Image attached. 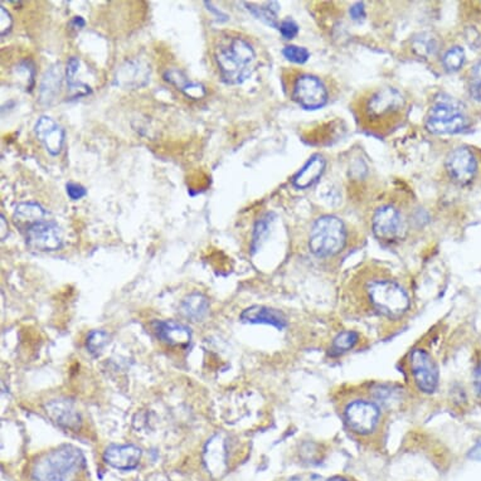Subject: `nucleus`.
I'll return each mask as SVG.
<instances>
[{
  "label": "nucleus",
  "mask_w": 481,
  "mask_h": 481,
  "mask_svg": "<svg viewBox=\"0 0 481 481\" xmlns=\"http://www.w3.org/2000/svg\"><path fill=\"white\" fill-rule=\"evenodd\" d=\"M354 111L362 130L384 136L404 120L407 102L396 88L382 87L362 95Z\"/></svg>",
  "instance_id": "1"
},
{
  "label": "nucleus",
  "mask_w": 481,
  "mask_h": 481,
  "mask_svg": "<svg viewBox=\"0 0 481 481\" xmlns=\"http://www.w3.org/2000/svg\"><path fill=\"white\" fill-rule=\"evenodd\" d=\"M363 294L374 312L389 320H399L411 309V299L396 280L384 275H374L365 280Z\"/></svg>",
  "instance_id": "2"
},
{
  "label": "nucleus",
  "mask_w": 481,
  "mask_h": 481,
  "mask_svg": "<svg viewBox=\"0 0 481 481\" xmlns=\"http://www.w3.org/2000/svg\"><path fill=\"white\" fill-rule=\"evenodd\" d=\"M255 51L249 42L240 37L231 39L218 49L216 62L222 81L228 85H240L252 73Z\"/></svg>",
  "instance_id": "3"
},
{
  "label": "nucleus",
  "mask_w": 481,
  "mask_h": 481,
  "mask_svg": "<svg viewBox=\"0 0 481 481\" xmlns=\"http://www.w3.org/2000/svg\"><path fill=\"white\" fill-rule=\"evenodd\" d=\"M84 463L82 452L72 445H62L48 451L34 461L32 467L33 481H67Z\"/></svg>",
  "instance_id": "4"
},
{
  "label": "nucleus",
  "mask_w": 481,
  "mask_h": 481,
  "mask_svg": "<svg viewBox=\"0 0 481 481\" xmlns=\"http://www.w3.org/2000/svg\"><path fill=\"white\" fill-rule=\"evenodd\" d=\"M347 242V228L342 219L323 216L315 221L309 236V249L319 258L335 256Z\"/></svg>",
  "instance_id": "5"
},
{
  "label": "nucleus",
  "mask_w": 481,
  "mask_h": 481,
  "mask_svg": "<svg viewBox=\"0 0 481 481\" xmlns=\"http://www.w3.org/2000/svg\"><path fill=\"white\" fill-rule=\"evenodd\" d=\"M427 130L432 134H456L466 127V117L461 105L452 97L439 99L426 119Z\"/></svg>",
  "instance_id": "6"
},
{
  "label": "nucleus",
  "mask_w": 481,
  "mask_h": 481,
  "mask_svg": "<svg viewBox=\"0 0 481 481\" xmlns=\"http://www.w3.org/2000/svg\"><path fill=\"white\" fill-rule=\"evenodd\" d=\"M343 417L352 432L359 436L371 435L380 425V404L363 398L353 399L344 407Z\"/></svg>",
  "instance_id": "7"
},
{
  "label": "nucleus",
  "mask_w": 481,
  "mask_h": 481,
  "mask_svg": "<svg viewBox=\"0 0 481 481\" xmlns=\"http://www.w3.org/2000/svg\"><path fill=\"white\" fill-rule=\"evenodd\" d=\"M410 369L416 387L422 393L432 395L439 387L440 373L434 358L427 350L416 348L410 353Z\"/></svg>",
  "instance_id": "8"
},
{
  "label": "nucleus",
  "mask_w": 481,
  "mask_h": 481,
  "mask_svg": "<svg viewBox=\"0 0 481 481\" xmlns=\"http://www.w3.org/2000/svg\"><path fill=\"white\" fill-rule=\"evenodd\" d=\"M291 96L301 108L317 110L325 106L329 95L320 78L309 73H300L294 81Z\"/></svg>",
  "instance_id": "9"
},
{
  "label": "nucleus",
  "mask_w": 481,
  "mask_h": 481,
  "mask_svg": "<svg viewBox=\"0 0 481 481\" xmlns=\"http://www.w3.org/2000/svg\"><path fill=\"white\" fill-rule=\"evenodd\" d=\"M27 246L33 251L52 252L62 249L61 228L52 221H40L25 230Z\"/></svg>",
  "instance_id": "10"
},
{
  "label": "nucleus",
  "mask_w": 481,
  "mask_h": 481,
  "mask_svg": "<svg viewBox=\"0 0 481 481\" xmlns=\"http://www.w3.org/2000/svg\"><path fill=\"white\" fill-rule=\"evenodd\" d=\"M373 232L377 238L386 242L399 240L404 233V218L392 206H383L375 210L372 221Z\"/></svg>",
  "instance_id": "11"
},
{
  "label": "nucleus",
  "mask_w": 481,
  "mask_h": 481,
  "mask_svg": "<svg viewBox=\"0 0 481 481\" xmlns=\"http://www.w3.org/2000/svg\"><path fill=\"white\" fill-rule=\"evenodd\" d=\"M445 166L450 178L461 186L471 183L478 171V163L473 151L465 147L452 150L446 158Z\"/></svg>",
  "instance_id": "12"
},
{
  "label": "nucleus",
  "mask_w": 481,
  "mask_h": 481,
  "mask_svg": "<svg viewBox=\"0 0 481 481\" xmlns=\"http://www.w3.org/2000/svg\"><path fill=\"white\" fill-rule=\"evenodd\" d=\"M45 410L49 419L66 431L77 432L82 426L81 413L70 399H52L45 406Z\"/></svg>",
  "instance_id": "13"
},
{
  "label": "nucleus",
  "mask_w": 481,
  "mask_h": 481,
  "mask_svg": "<svg viewBox=\"0 0 481 481\" xmlns=\"http://www.w3.org/2000/svg\"><path fill=\"white\" fill-rule=\"evenodd\" d=\"M34 132L52 156L61 154L64 143V130L52 117L40 116L34 125Z\"/></svg>",
  "instance_id": "14"
},
{
  "label": "nucleus",
  "mask_w": 481,
  "mask_h": 481,
  "mask_svg": "<svg viewBox=\"0 0 481 481\" xmlns=\"http://www.w3.org/2000/svg\"><path fill=\"white\" fill-rule=\"evenodd\" d=\"M141 458V450L135 445H110L103 452L106 464L121 471L136 469Z\"/></svg>",
  "instance_id": "15"
},
{
  "label": "nucleus",
  "mask_w": 481,
  "mask_h": 481,
  "mask_svg": "<svg viewBox=\"0 0 481 481\" xmlns=\"http://www.w3.org/2000/svg\"><path fill=\"white\" fill-rule=\"evenodd\" d=\"M153 326L158 339L171 347H186L192 341L190 329L175 320H158Z\"/></svg>",
  "instance_id": "16"
},
{
  "label": "nucleus",
  "mask_w": 481,
  "mask_h": 481,
  "mask_svg": "<svg viewBox=\"0 0 481 481\" xmlns=\"http://www.w3.org/2000/svg\"><path fill=\"white\" fill-rule=\"evenodd\" d=\"M150 77V69L138 60L126 61L120 66L115 76V84L125 88H140L147 85Z\"/></svg>",
  "instance_id": "17"
},
{
  "label": "nucleus",
  "mask_w": 481,
  "mask_h": 481,
  "mask_svg": "<svg viewBox=\"0 0 481 481\" xmlns=\"http://www.w3.org/2000/svg\"><path fill=\"white\" fill-rule=\"evenodd\" d=\"M240 319L242 323L275 326L279 330L287 326V319L282 311L261 305H254L245 309L241 312Z\"/></svg>",
  "instance_id": "18"
},
{
  "label": "nucleus",
  "mask_w": 481,
  "mask_h": 481,
  "mask_svg": "<svg viewBox=\"0 0 481 481\" xmlns=\"http://www.w3.org/2000/svg\"><path fill=\"white\" fill-rule=\"evenodd\" d=\"M325 159L321 156H312L310 160L305 164L303 169L296 174L293 183L299 189H306L314 186L325 171Z\"/></svg>",
  "instance_id": "19"
},
{
  "label": "nucleus",
  "mask_w": 481,
  "mask_h": 481,
  "mask_svg": "<svg viewBox=\"0 0 481 481\" xmlns=\"http://www.w3.org/2000/svg\"><path fill=\"white\" fill-rule=\"evenodd\" d=\"M180 309L186 318L193 321H201L210 311V301L202 293H192L184 297Z\"/></svg>",
  "instance_id": "20"
},
{
  "label": "nucleus",
  "mask_w": 481,
  "mask_h": 481,
  "mask_svg": "<svg viewBox=\"0 0 481 481\" xmlns=\"http://www.w3.org/2000/svg\"><path fill=\"white\" fill-rule=\"evenodd\" d=\"M46 210L39 206L38 203H21L16 206L14 212V222L18 227L23 228L24 231L34 223L45 221Z\"/></svg>",
  "instance_id": "21"
},
{
  "label": "nucleus",
  "mask_w": 481,
  "mask_h": 481,
  "mask_svg": "<svg viewBox=\"0 0 481 481\" xmlns=\"http://www.w3.org/2000/svg\"><path fill=\"white\" fill-rule=\"evenodd\" d=\"M164 78H165L168 82H171V85L175 86L182 92L186 93V96L190 97V99L198 100V99H202L203 96L206 95L204 86L190 81V79L186 77V75H184L183 72H180V71H168V72L164 75Z\"/></svg>",
  "instance_id": "22"
},
{
  "label": "nucleus",
  "mask_w": 481,
  "mask_h": 481,
  "mask_svg": "<svg viewBox=\"0 0 481 481\" xmlns=\"http://www.w3.org/2000/svg\"><path fill=\"white\" fill-rule=\"evenodd\" d=\"M79 60L77 57H71L66 67V79L67 85L70 88L71 93L73 97H81L91 92L90 86L84 84L81 79H78L77 75L79 72Z\"/></svg>",
  "instance_id": "23"
},
{
  "label": "nucleus",
  "mask_w": 481,
  "mask_h": 481,
  "mask_svg": "<svg viewBox=\"0 0 481 481\" xmlns=\"http://www.w3.org/2000/svg\"><path fill=\"white\" fill-rule=\"evenodd\" d=\"M359 334L354 330H345L338 334L332 343V353L334 356H341L353 349L359 342Z\"/></svg>",
  "instance_id": "24"
},
{
  "label": "nucleus",
  "mask_w": 481,
  "mask_h": 481,
  "mask_svg": "<svg viewBox=\"0 0 481 481\" xmlns=\"http://www.w3.org/2000/svg\"><path fill=\"white\" fill-rule=\"evenodd\" d=\"M245 5L247 7V10L251 12L254 16H256L257 19H261L264 23L271 25L273 28H278V10L279 5L278 3L271 1V3H266V7H256L254 4L245 3Z\"/></svg>",
  "instance_id": "25"
},
{
  "label": "nucleus",
  "mask_w": 481,
  "mask_h": 481,
  "mask_svg": "<svg viewBox=\"0 0 481 481\" xmlns=\"http://www.w3.org/2000/svg\"><path fill=\"white\" fill-rule=\"evenodd\" d=\"M60 87H61L60 71H57L56 69L48 71L46 77L43 79V84H42V90H40L42 100H47V101L52 100V97L60 91Z\"/></svg>",
  "instance_id": "26"
},
{
  "label": "nucleus",
  "mask_w": 481,
  "mask_h": 481,
  "mask_svg": "<svg viewBox=\"0 0 481 481\" xmlns=\"http://www.w3.org/2000/svg\"><path fill=\"white\" fill-rule=\"evenodd\" d=\"M109 343V334L103 330H93L88 334V336L86 339V348L92 356L97 357Z\"/></svg>",
  "instance_id": "27"
},
{
  "label": "nucleus",
  "mask_w": 481,
  "mask_h": 481,
  "mask_svg": "<svg viewBox=\"0 0 481 481\" xmlns=\"http://www.w3.org/2000/svg\"><path fill=\"white\" fill-rule=\"evenodd\" d=\"M464 62H465V52L461 47H454L443 56V67L449 72H456L460 70Z\"/></svg>",
  "instance_id": "28"
},
{
  "label": "nucleus",
  "mask_w": 481,
  "mask_h": 481,
  "mask_svg": "<svg viewBox=\"0 0 481 481\" xmlns=\"http://www.w3.org/2000/svg\"><path fill=\"white\" fill-rule=\"evenodd\" d=\"M412 47L417 55L428 57L437 51V42L431 34H421L417 38L413 39Z\"/></svg>",
  "instance_id": "29"
},
{
  "label": "nucleus",
  "mask_w": 481,
  "mask_h": 481,
  "mask_svg": "<svg viewBox=\"0 0 481 481\" xmlns=\"http://www.w3.org/2000/svg\"><path fill=\"white\" fill-rule=\"evenodd\" d=\"M372 396L375 401V404H383L391 407L393 404L399 402V393L397 389H393L388 386H378L372 391Z\"/></svg>",
  "instance_id": "30"
},
{
  "label": "nucleus",
  "mask_w": 481,
  "mask_h": 481,
  "mask_svg": "<svg viewBox=\"0 0 481 481\" xmlns=\"http://www.w3.org/2000/svg\"><path fill=\"white\" fill-rule=\"evenodd\" d=\"M282 55L285 56V58L288 60L290 62L297 63V64H303L306 62L310 57V53L306 48L297 46H286L282 49Z\"/></svg>",
  "instance_id": "31"
},
{
  "label": "nucleus",
  "mask_w": 481,
  "mask_h": 481,
  "mask_svg": "<svg viewBox=\"0 0 481 481\" xmlns=\"http://www.w3.org/2000/svg\"><path fill=\"white\" fill-rule=\"evenodd\" d=\"M269 227H270L269 218H262L261 221L257 222L256 227H255V233H254V241H252V249H254V251H256L261 246V243L264 242L267 233H269Z\"/></svg>",
  "instance_id": "32"
},
{
  "label": "nucleus",
  "mask_w": 481,
  "mask_h": 481,
  "mask_svg": "<svg viewBox=\"0 0 481 481\" xmlns=\"http://www.w3.org/2000/svg\"><path fill=\"white\" fill-rule=\"evenodd\" d=\"M279 31L284 38L293 39L299 33V25L294 21H291V19H285L280 24Z\"/></svg>",
  "instance_id": "33"
},
{
  "label": "nucleus",
  "mask_w": 481,
  "mask_h": 481,
  "mask_svg": "<svg viewBox=\"0 0 481 481\" xmlns=\"http://www.w3.org/2000/svg\"><path fill=\"white\" fill-rule=\"evenodd\" d=\"M66 192L72 201H79L81 198H84L87 195L85 186L77 184V183H67Z\"/></svg>",
  "instance_id": "34"
},
{
  "label": "nucleus",
  "mask_w": 481,
  "mask_h": 481,
  "mask_svg": "<svg viewBox=\"0 0 481 481\" xmlns=\"http://www.w3.org/2000/svg\"><path fill=\"white\" fill-rule=\"evenodd\" d=\"M0 16H1L0 18V34L5 36L12 28L13 19H12V16L9 14L8 10L4 7H0Z\"/></svg>",
  "instance_id": "35"
},
{
  "label": "nucleus",
  "mask_w": 481,
  "mask_h": 481,
  "mask_svg": "<svg viewBox=\"0 0 481 481\" xmlns=\"http://www.w3.org/2000/svg\"><path fill=\"white\" fill-rule=\"evenodd\" d=\"M481 88V61L476 63L471 71V91L473 95H479Z\"/></svg>",
  "instance_id": "36"
},
{
  "label": "nucleus",
  "mask_w": 481,
  "mask_h": 481,
  "mask_svg": "<svg viewBox=\"0 0 481 481\" xmlns=\"http://www.w3.org/2000/svg\"><path fill=\"white\" fill-rule=\"evenodd\" d=\"M473 388L478 399L481 402V362L475 368V372H473Z\"/></svg>",
  "instance_id": "37"
},
{
  "label": "nucleus",
  "mask_w": 481,
  "mask_h": 481,
  "mask_svg": "<svg viewBox=\"0 0 481 481\" xmlns=\"http://www.w3.org/2000/svg\"><path fill=\"white\" fill-rule=\"evenodd\" d=\"M350 16L354 21H360L365 16V5L363 3H356L352 8H350Z\"/></svg>",
  "instance_id": "38"
},
{
  "label": "nucleus",
  "mask_w": 481,
  "mask_h": 481,
  "mask_svg": "<svg viewBox=\"0 0 481 481\" xmlns=\"http://www.w3.org/2000/svg\"><path fill=\"white\" fill-rule=\"evenodd\" d=\"M467 458L473 460V461L481 463V440L475 443V446L471 447L470 451L467 452Z\"/></svg>",
  "instance_id": "39"
},
{
  "label": "nucleus",
  "mask_w": 481,
  "mask_h": 481,
  "mask_svg": "<svg viewBox=\"0 0 481 481\" xmlns=\"http://www.w3.org/2000/svg\"><path fill=\"white\" fill-rule=\"evenodd\" d=\"M71 24H72V25H75L77 29H81V28H84V27H85L86 23L82 16H75V18L72 19Z\"/></svg>",
  "instance_id": "40"
},
{
  "label": "nucleus",
  "mask_w": 481,
  "mask_h": 481,
  "mask_svg": "<svg viewBox=\"0 0 481 481\" xmlns=\"http://www.w3.org/2000/svg\"><path fill=\"white\" fill-rule=\"evenodd\" d=\"M1 218V240L5 238V233L8 232V225H7V221H5V217L1 214L0 216Z\"/></svg>",
  "instance_id": "41"
},
{
  "label": "nucleus",
  "mask_w": 481,
  "mask_h": 481,
  "mask_svg": "<svg viewBox=\"0 0 481 481\" xmlns=\"http://www.w3.org/2000/svg\"><path fill=\"white\" fill-rule=\"evenodd\" d=\"M328 481H348L345 478H343V476H333V478H330L329 480Z\"/></svg>",
  "instance_id": "42"
},
{
  "label": "nucleus",
  "mask_w": 481,
  "mask_h": 481,
  "mask_svg": "<svg viewBox=\"0 0 481 481\" xmlns=\"http://www.w3.org/2000/svg\"><path fill=\"white\" fill-rule=\"evenodd\" d=\"M288 481H303L300 478H293V479H290Z\"/></svg>",
  "instance_id": "43"
}]
</instances>
